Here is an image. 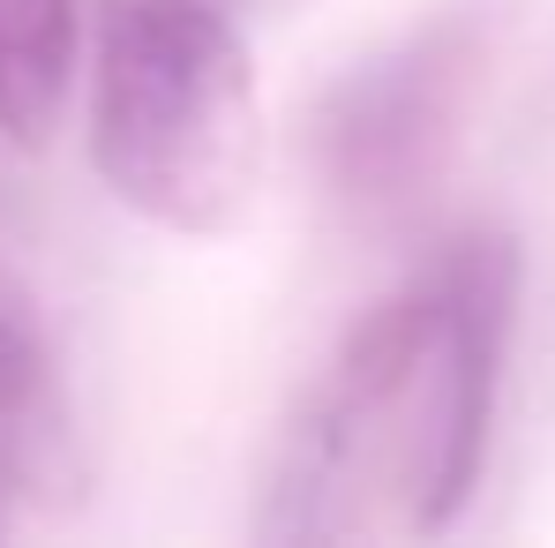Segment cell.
I'll return each instance as SVG.
<instances>
[{"mask_svg": "<svg viewBox=\"0 0 555 548\" xmlns=\"http://www.w3.org/2000/svg\"><path fill=\"white\" fill-rule=\"evenodd\" d=\"M91 166L135 218L188 241L248 218L263 181L256 61L210 0H105Z\"/></svg>", "mask_w": 555, "mask_h": 548, "instance_id": "cell-1", "label": "cell"}, {"mask_svg": "<svg viewBox=\"0 0 555 548\" xmlns=\"http://www.w3.org/2000/svg\"><path fill=\"white\" fill-rule=\"evenodd\" d=\"M511 30V0H443L390 46L361 53L315 98L308 151L338 211L361 226L413 218L465 143V120L495 76Z\"/></svg>", "mask_w": 555, "mask_h": 548, "instance_id": "cell-2", "label": "cell"}, {"mask_svg": "<svg viewBox=\"0 0 555 548\" xmlns=\"http://www.w3.org/2000/svg\"><path fill=\"white\" fill-rule=\"evenodd\" d=\"M436 354H428V421H421V451H413V526L443 534L459 526V511L480 488L488 436H495V398H503V361H511V331H518V241L495 226L459 233L436 264Z\"/></svg>", "mask_w": 555, "mask_h": 548, "instance_id": "cell-3", "label": "cell"}, {"mask_svg": "<svg viewBox=\"0 0 555 548\" xmlns=\"http://www.w3.org/2000/svg\"><path fill=\"white\" fill-rule=\"evenodd\" d=\"M68 481V398L30 285L0 271V496H61Z\"/></svg>", "mask_w": 555, "mask_h": 548, "instance_id": "cell-4", "label": "cell"}, {"mask_svg": "<svg viewBox=\"0 0 555 548\" xmlns=\"http://www.w3.org/2000/svg\"><path fill=\"white\" fill-rule=\"evenodd\" d=\"M76 76V0H0V136L38 151Z\"/></svg>", "mask_w": 555, "mask_h": 548, "instance_id": "cell-5", "label": "cell"}]
</instances>
